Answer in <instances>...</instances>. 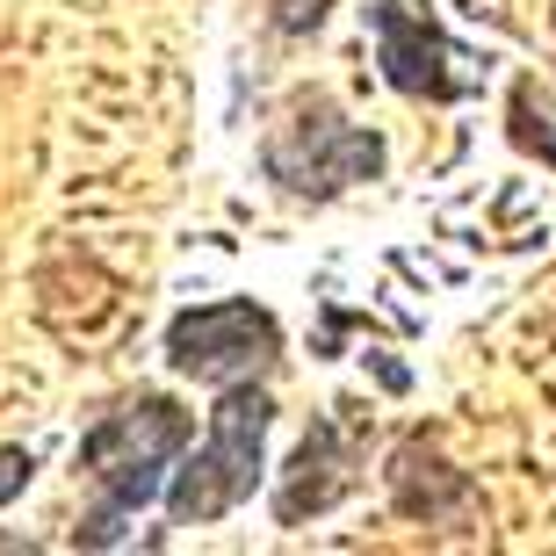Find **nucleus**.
<instances>
[{
    "mask_svg": "<svg viewBox=\"0 0 556 556\" xmlns=\"http://www.w3.org/2000/svg\"><path fill=\"white\" fill-rule=\"evenodd\" d=\"M195 441V413H181L166 391H138L124 405H109L80 441V470L94 477V492L102 506L80 520L87 549H116L124 542V520H138L152 498H160L166 470H174V455Z\"/></svg>",
    "mask_w": 556,
    "mask_h": 556,
    "instance_id": "nucleus-1",
    "label": "nucleus"
},
{
    "mask_svg": "<svg viewBox=\"0 0 556 556\" xmlns=\"http://www.w3.org/2000/svg\"><path fill=\"white\" fill-rule=\"evenodd\" d=\"M268 427H275V391L268 376H247V383H225L217 405H210L203 441H188L166 470L160 498L174 528H210V520L239 514L253 492H261V470H268Z\"/></svg>",
    "mask_w": 556,
    "mask_h": 556,
    "instance_id": "nucleus-2",
    "label": "nucleus"
},
{
    "mask_svg": "<svg viewBox=\"0 0 556 556\" xmlns=\"http://www.w3.org/2000/svg\"><path fill=\"white\" fill-rule=\"evenodd\" d=\"M383 138L369 124H348L326 94H296L289 116L268 130L261 144V166H268V181L296 203H332V195H348V188L376 181L383 174Z\"/></svg>",
    "mask_w": 556,
    "mask_h": 556,
    "instance_id": "nucleus-3",
    "label": "nucleus"
},
{
    "mask_svg": "<svg viewBox=\"0 0 556 556\" xmlns=\"http://www.w3.org/2000/svg\"><path fill=\"white\" fill-rule=\"evenodd\" d=\"M369 37H376L383 80L397 94H413V102H463V94L484 87V59L441 29L433 0H376Z\"/></svg>",
    "mask_w": 556,
    "mask_h": 556,
    "instance_id": "nucleus-4",
    "label": "nucleus"
},
{
    "mask_svg": "<svg viewBox=\"0 0 556 556\" xmlns=\"http://www.w3.org/2000/svg\"><path fill=\"white\" fill-rule=\"evenodd\" d=\"M282 362V326L275 311H261L253 296H225V304H195L166 326V369L195 376L210 391L268 376Z\"/></svg>",
    "mask_w": 556,
    "mask_h": 556,
    "instance_id": "nucleus-5",
    "label": "nucleus"
},
{
    "mask_svg": "<svg viewBox=\"0 0 556 556\" xmlns=\"http://www.w3.org/2000/svg\"><path fill=\"white\" fill-rule=\"evenodd\" d=\"M354 484H362V448L340 433V419H332V413H318V419H311V433L296 441V455L282 463L275 520H282V528H304V520L332 514Z\"/></svg>",
    "mask_w": 556,
    "mask_h": 556,
    "instance_id": "nucleus-6",
    "label": "nucleus"
},
{
    "mask_svg": "<svg viewBox=\"0 0 556 556\" xmlns=\"http://www.w3.org/2000/svg\"><path fill=\"white\" fill-rule=\"evenodd\" d=\"M383 484H391V506H397V514H405V520H427V528H441V520H470V506H477L470 470H455L448 455L427 448V441H397Z\"/></svg>",
    "mask_w": 556,
    "mask_h": 556,
    "instance_id": "nucleus-7",
    "label": "nucleus"
},
{
    "mask_svg": "<svg viewBox=\"0 0 556 556\" xmlns=\"http://www.w3.org/2000/svg\"><path fill=\"white\" fill-rule=\"evenodd\" d=\"M506 116H514V144H520V152H542V160L556 166V102L542 94L535 80H520V87H514Z\"/></svg>",
    "mask_w": 556,
    "mask_h": 556,
    "instance_id": "nucleus-8",
    "label": "nucleus"
},
{
    "mask_svg": "<svg viewBox=\"0 0 556 556\" xmlns=\"http://www.w3.org/2000/svg\"><path fill=\"white\" fill-rule=\"evenodd\" d=\"M332 15V0H268V22L282 37H318Z\"/></svg>",
    "mask_w": 556,
    "mask_h": 556,
    "instance_id": "nucleus-9",
    "label": "nucleus"
},
{
    "mask_svg": "<svg viewBox=\"0 0 556 556\" xmlns=\"http://www.w3.org/2000/svg\"><path fill=\"white\" fill-rule=\"evenodd\" d=\"M29 477H37V448H0V506L29 492Z\"/></svg>",
    "mask_w": 556,
    "mask_h": 556,
    "instance_id": "nucleus-10",
    "label": "nucleus"
}]
</instances>
